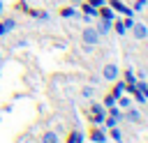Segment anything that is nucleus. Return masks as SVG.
I'll return each mask as SVG.
<instances>
[{"label":"nucleus","instance_id":"nucleus-1","mask_svg":"<svg viewBox=\"0 0 148 143\" xmlns=\"http://www.w3.org/2000/svg\"><path fill=\"white\" fill-rule=\"evenodd\" d=\"M104 118H106V108H104L102 104H92V106L88 108V120H90L92 125H102Z\"/></svg>","mask_w":148,"mask_h":143},{"label":"nucleus","instance_id":"nucleus-2","mask_svg":"<svg viewBox=\"0 0 148 143\" xmlns=\"http://www.w3.org/2000/svg\"><path fill=\"white\" fill-rule=\"evenodd\" d=\"M81 39H83V44H90V46H97L99 44V39H102V35L95 30V25H86V30L81 32Z\"/></svg>","mask_w":148,"mask_h":143},{"label":"nucleus","instance_id":"nucleus-3","mask_svg":"<svg viewBox=\"0 0 148 143\" xmlns=\"http://www.w3.org/2000/svg\"><path fill=\"white\" fill-rule=\"evenodd\" d=\"M120 76V69H118V65H113V62H106L104 65V69H102V78L104 81H116Z\"/></svg>","mask_w":148,"mask_h":143},{"label":"nucleus","instance_id":"nucleus-4","mask_svg":"<svg viewBox=\"0 0 148 143\" xmlns=\"http://www.w3.org/2000/svg\"><path fill=\"white\" fill-rule=\"evenodd\" d=\"M130 32H132V37H134V39H146V37H148V25H146V23H136V21H134V25H132V30H130Z\"/></svg>","mask_w":148,"mask_h":143},{"label":"nucleus","instance_id":"nucleus-5","mask_svg":"<svg viewBox=\"0 0 148 143\" xmlns=\"http://www.w3.org/2000/svg\"><path fill=\"white\" fill-rule=\"evenodd\" d=\"M88 136H90V141H92V143H104V141H106V131H104V129H99V125H92Z\"/></svg>","mask_w":148,"mask_h":143},{"label":"nucleus","instance_id":"nucleus-6","mask_svg":"<svg viewBox=\"0 0 148 143\" xmlns=\"http://www.w3.org/2000/svg\"><path fill=\"white\" fill-rule=\"evenodd\" d=\"M60 16L62 18H81V12L76 9V5H67V7H60Z\"/></svg>","mask_w":148,"mask_h":143},{"label":"nucleus","instance_id":"nucleus-7","mask_svg":"<svg viewBox=\"0 0 148 143\" xmlns=\"http://www.w3.org/2000/svg\"><path fill=\"white\" fill-rule=\"evenodd\" d=\"M97 18H106V21H113V18H116V12H113V9H111V7L104 2L102 7H97Z\"/></svg>","mask_w":148,"mask_h":143},{"label":"nucleus","instance_id":"nucleus-8","mask_svg":"<svg viewBox=\"0 0 148 143\" xmlns=\"http://www.w3.org/2000/svg\"><path fill=\"white\" fill-rule=\"evenodd\" d=\"M76 7H81V14H83V16H90L92 21L97 18V7H92V5H88L86 0H83L81 5H76Z\"/></svg>","mask_w":148,"mask_h":143},{"label":"nucleus","instance_id":"nucleus-9","mask_svg":"<svg viewBox=\"0 0 148 143\" xmlns=\"http://www.w3.org/2000/svg\"><path fill=\"white\" fill-rule=\"evenodd\" d=\"M95 30H97L99 35H109V32H111V21H106V18H97Z\"/></svg>","mask_w":148,"mask_h":143},{"label":"nucleus","instance_id":"nucleus-10","mask_svg":"<svg viewBox=\"0 0 148 143\" xmlns=\"http://www.w3.org/2000/svg\"><path fill=\"white\" fill-rule=\"evenodd\" d=\"M28 14H30L32 18H37V21H49V18H51L46 9H28Z\"/></svg>","mask_w":148,"mask_h":143},{"label":"nucleus","instance_id":"nucleus-11","mask_svg":"<svg viewBox=\"0 0 148 143\" xmlns=\"http://www.w3.org/2000/svg\"><path fill=\"white\" fill-rule=\"evenodd\" d=\"M123 118H125V120H130V122H141V113H139L136 108H132V106L127 108V113H125Z\"/></svg>","mask_w":148,"mask_h":143},{"label":"nucleus","instance_id":"nucleus-12","mask_svg":"<svg viewBox=\"0 0 148 143\" xmlns=\"http://www.w3.org/2000/svg\"><path fill=\"white\" fill-rule=\"evenodd\" d=\"M109 95H113L116 99H118L120 95H125V81H118V78H116V85H113V90H111Z\"/></svg>","mask_w":148,"mask_h":143},{"label":"nucleus","instance_id":"nucleus-13","mask_svg":"<svg viewBox=\"0 0 148 143\" xmlns=\"http://www.w3.org/2000/svg\"><path fill=\"white\" fill-rule=\"evenodd\" d=\"M81 141H83V131L74 129V131H69V134H67V143H81Z\"/></svg>","mask_w":148,"mask_h":143},{"label":"nucleus","instance_id":"nucleus-14","mask_svg":"<svg viewBox=\"0 0 148 143\" xmlns=\"http://www.w3.org/2000/svg\"><path fill=\"white\" fill-rule=\"evenodd\" d=\"M42 143H58V134L51 131V129L44 131V134H42Z\"/></svg>","mask_w":148,"mask_h":143},{"label":"nucleus","instance_id":"nucleus-15","mask_svg":"<svg viewBox=\"0 0 148 143\" xmlns=\"http://www.w3.org/2000/svg\"><path fill=\"white\" fill-rule=\"evenodd\" d=\"M123 81H125V83H136V76H134V69H132V67H127V69L123 72Z\"/></svg>","mask_w":148,"mask_h":143},{"label":"nucleus","instance_id":"nucleus-16","mask_svg":"<svg viewBox=\"0 0 148 143\" xmlns=\"http://www.w3.org/2000/svg\"><path fill=\"white\" fill-rule=\"evenodd\" d=\"M111 28H113V32H116V35H125V32H127V30H125V25H123V21H116V18L111 21Z\"/></svg>","mask_w":148,"mask_h":143},{"label":"nucleus","instance_id":"nucleus-17","mask_svg":"<svg viewBox=\"0 0 148 143\" xmlns=\"http://www.w3.org/2000/svg\"><path fill=\"white\" fill-rule=\"evenodd\" d=\"M2 23H5L7 32H12V30L16 28V18H12V16H5V18H2Z\"/></svg>","mask_w":148,"mask_h":143},{"label":"nucleus","instance_id":"nucleus-18","mask_svg":"<svg viewBox=\"0 0 148 143\" xmlns=\"http://www.w3.org/2000/svg\"><path fill=\"white\" fill-rule=\"evenodd\" d=\"M109 134H111V138H113L116 143H120V141H123V136H120V129H118V125H116V127H111V129H109Z\"/></svg>","mask_w":148,"mask_h":143},{"label":"nucleus","instance_id":"nucleus-19","mask_svg":"<svg viewBox=\"0 0 148 143\" xmlns=\"http://www.w3.org/2000/svg\"><path fill=\"white\" fill-rule=\"evenodd\" d=\"M106 111H109V115H113V118H118V120H120V118H123V113H120V108H118V106H116V104H113V106H109V108H106Z\"/></svg>","mask_w":148,"mask_h":143},{"label":"nucleus","instance_id":"nucleus-20","mask_svg":"<svg viewBox=\"0 0 148 143\" xmlns=\"http://www.w3.org/2000/svg\"><path fill=\"white\" fill-rule=\"evenodd\" d=\"M81 95H83V97H86V99H90V97H92V95H95V88H92V85H86V88H83V90H81Z\"/></svg>","mask_w":148,"mask_h":143},{"label":"nucleus","instance_id":"nucleus-21","mask_svg":"<svg viewBox=\"0 0 148 143\" xmlns=\"http://www.w3.org/2000/svg\"><path fill=\"white\" fill-rule=\"evenodd\" d=\"M113 104H116V97H113V95H106V97H104V101H102V106H104V108H109V106H113Z\"/></svg>","mask_w":148,"mask_h":143},{"label":"nucleus","instance_id":"nucleus-22","mask_svg":"<svg viewBox=\"0 0 148 143\" xmlns=\"http://www.w3.org/2000/svg\"><path fill=\"white\" fill-rule=\"evenodd\" d=\"M123 25H125V30H132V25H134V16H125V18H123Z\"/></svg>","mask_w":148,"mask_h":143},{"label":"nucleus","instance_id":"nucleus-23","mask_svg":"<svg viewBox=\"0 0 148 143\" xmlns=\"http://www.w3.org/2000/svg\"><path fill=\"white\" fill-rule=\"evenodd\" d=\"M146 5H148V0H136V2H134V7H132V9H134V12H141V9H143V7H146Z\"/></svg>","mask_w":148,"mask_h":143},{"label":"nucleus","instance_id":"nucleus-24","mask_svg":"<svg viewBox=\"0 0 148 143\" xmlns=\"http://www.w3.org/2000/svg\"><path fill=\"white\" fill-rule=\"evenodd\" d=\"M88 5H92V7H102L104 5V0H86Z\"/></svg>","mask_w":148,"mask_h":143},{"label":"nucleus","instance_id":"nucleus-25","mask_svg":"<svg viewBox=\"0 0 148 143\" xmlns=\"http://www.w3.org/2000/svg\"><path fill=\"white\" fill-rule=\"evenodd\" d=\"M5 35H7V28H5V23L0 21V37H5Z\"/></svg>","mask_w":148,"mask_h":143},{"label":"nucleus","instance_id":"nucleus-26","mask_svg":"<svg viewBox=\"0 0 148 143\" xmlns=\"http://www.w3.org/2000/svg\"><path fill=\"white\" fill-rule=\"evenodd\" d=\"M2 12H5V5H2V0H0V18H2Z\"/></svg>","mask_w":148,"mask_h":143},{"label":"nucleus","instance_id":"nucleus-27","mask_svg":"<svg viewBox=\"0 0 148 143\" xmlns=\"http://www.w3.org/2000/svg\"><path fill=\"white\" fill-rule=\"evenodd\" d=\"M69 2H72V5H81L83 0H69Z\"/></svg>","mask_w":148,"mask_h":143},{"label":"nucleus","instance_id":"nucleus-28","mask_svg":"<svg viewBox=\"0 0 148 143\" xmlns=\"http://www.w3.org/2000/svg\"><path fill=\"white\" fill-rule=\"evenodd\" d=\"M0 62H2V55H0Z\"/></svg>","mask_w":148,"mask_h":143}]
</instances>
